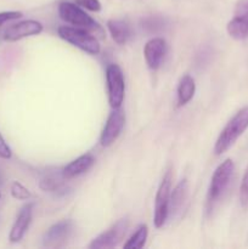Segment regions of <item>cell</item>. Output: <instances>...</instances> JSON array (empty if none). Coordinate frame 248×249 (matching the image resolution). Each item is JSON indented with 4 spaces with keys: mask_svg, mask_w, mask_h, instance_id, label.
I'll return each instance as SVG.
<instances>
[{
    "mask_svg": "<svg viewBox=\"0 0 248 249\" xmlns=\"http://www.w3.org/2000/svg\"><path fill=\"white\" fill-rule=\"evenodd\" d=\"M177 107H182L189 104L196 92V83L190 74H184L177 84Z\"/></svg>",
    "mask_w": 248,
    "mask_h": 249,
    "instance_id": "obj_16",
    "label": "cell"
},
{
    "mask_svg": "<svg viewBox=\"0 0 248 249\" xmlns=\"http://www.w3.org/2000/svg\"><path fill=\"white\" fill-rule=\"evenodd\" d=\"M141 24H142V28L146 29L150 33H156L158 31H162L165 27V21L164 18L158 16H150L146 17L141 21Z\"/></svg>",
    "mask_w": 248,
    "mask_h": 249,
    "instance_id": "obj_19",
    "label": "cell"
},
{
    "mask_svg": "<svg viewBox=\"0 0 248 249\" xmlns=\"http://www.w3.org/2000/svg\"><path fill=\"white\" fill-rule=\"evenodd\" d=\"M22 17V12L19 11H4L0 12V28L2 24H5L9 21H14V19Z\"/></svg>",
    "mask_w": 248,
    "mask_h": 249,
    "instance_id": "obj_24",
    "label": "cell"
},
{
    "mask_svg": "<svg viewBox=\"0 0 248 249\" xmlns=\"http://www.w3.org/2000/svg\"><path fill=\"white\" fill-rule=\"evenodd\" d=\"M33 203H27L19 209L18 215H17L9 235V240L11 243H18L24 237L29 225H31L32 216H33Z\"/></svg>",
    "mask_w": 248,
    "mask_h": 249,
    "instance_id": "obj_13",
    "label": "cell"
},
{
    "mask_svg": "<svg viewBox=\"0 0 248 249\" xmlns=\"http://www.w3.org/2000/svg\"><path fill=\"white\" fill-rule=\"evenodd\" d=\"M226 31L236 40L248 39V0H237L235 15L226 26Z\"/></svg>",
    "mask_w": 248,
    "mask_h": 249,
    "instance_id": "obj_8",
    "label": "cell"
},
{
    "mask_svg": "<svg viewBox=\"0 0 248 249\" xmlns=\"http://www.w3.org/2000/svg\"><path fill=\"white\" fill-rule=\"evenodd\" d=\"M124 123H125V114H124L123 109L121 107L113 108L112 113L107 118L104 130L100 136V143L102 147H109L111 145H113L114 141L118 139L123 130Z\"/></svg>",
    "mask_w": 248,
    "mask_h": 249,
    "instance_id": "obj_9",
    "label": "cell"
},
{
    "mask_svg": "<svg viewBox=\"0 0 248 249\" xmlns=\"http://www.w3.org/2000/svg\"><path fill=\"white\" fill-rule=\"evenodd\" d=\"M148 236V229L147 225L142 224L138 228V230L134 232V235L124 243V248L125 249H140L145 246L146 240Z\"/></svg>",
    "mask_w": 248,
    "mask_h": 249,
    "instance_id": "obj_18",
    "label": "cell"
},
{
    "mask_svg": "<svg viewBox=\"0 0 248 249\" xmlns=\"http://www.w3.org/2000/svg\"><path fill=\"white\" fill-rule=\"evenodd\" d=\"M233 170H235V164H233L232 160H225L214 170L211 184H209L208 195H207L208 212H211L215 207L219 199L223 197V195L228 190L231 179H232Z\"/></svg>",
    "mask_w": 248,
    "mask_h": 249,
    "instance_id": "obj_2",
    "label": "cell"
},
{
    "mask_svg": "<svg viewBox=\"0 0 248 249\" xmlns=\"http://www.w3.org/2000/svg\"><path fill=\"white\" fill-rule=\"evenodd\" d=\"M187 197H189V182L186 179H182L180 180L179 184L175 186V189L172 191V195H170L169 215L173 214V216H174L181 213L187 201Z\"/></svg>",
    "mask_w": 248,
    "mask_h": 249,
    "instance_id": "obj_15",
    "label": "cell"
},
{
    "mask_svg": "<svg viewBox=\"0 0 248 249\" xmlns=\"http://www.w3.org/2000/svg\"><path fill=\"white\" fill-rule=\"evenodd\" d=\"M107 29H108L109 34L112 36V39L118 45H124L131 36L130 26L124 19H108Z\"/></svg>",
    "mask_w": 248,
    "mask_h": 249,
    "instance_id": "obj_17",
    "label": "cell"
},
{
    "mask_svg": "<svg viewBox=\"0 0 248 249\" xmlns=\"http://www.w3.org/2000/svg\"><path fill=\"white\" fill-rule=\"evenodd\" d=\"M167 41L159 36L150 39L145 44L143 57H145L146 65L151 71H157L160 67L167 53Z\"/></svg>",
    "mask_w": 248,
    "mask_h": 249,
    "instance_id": "obj_11",
    "label": "cell"
},
{
    "mask_svg": "<svg viewBox=\"0 0 248 249\" xmlns=\"http://www.w3.org/2000/svg\"><path fill=\"white\" fill-rule=\"evenodd\" d=\"M12 156L11 148L9 147V145L6 143L5 139L2 138L1 133H0V157L4 158V160H10Z\"/></svg>",
    "mask_w": 248,
    "mask_h": 249,
    "instance_id": "obj_25",
    "label": "cell"
},
{
    "mask_svg": "<svg viewBox=\"0 0 248 249\" xmlns=\"http://www.w3.org/2000/svg\"><path fill=\"white\" fill-rule=\"evenodd\" d=\"M57 34L61 39L72 44L73 46L80 49L89 55H99L101 51L99 40L92 34H90L88 29L79 28V27L62 26L58 27Z\"/></svg>",
    "mask_w": 248,
    "mask_h": 249,
    "instance_id": "obj_3",
    "label": "cell"
},
{
    "mask_svg": "<svg viewBox=\"0 0 248 249\" xmlns=\"http://www.w3.org/2000/svg\"><path fill=\"white\" fill-rule=\"evenodd\" d=\"M107 91H108V102L112 108H119L124 101L125 94V80L122 68L116 63L107 66L106 70Z\"/></svg>",
    "mask_w": 248,
    "mask_h": 249,
    "instance_id": "obj_6",
    "label": "cell"
},
{
    "mask_svg": "<svg viewBox=\"0 0 248 249\" xmlns=\"http://www.w3.org/2000/svg\"><path fill=\"white\" fill-rule=\"evenodd\" d=\"M58 15L62 21L70 23L74 27L88 29V31H96L100 29L99 23L87 14L79 5L70 1H62L58 4Z\"/></svg>",
    "mask_w": 248,
    "mask_h": 249,
    "instance_id": "obj_5",
    "label": "cell"
},
{
    "mask_svg": "<svg viewBox=\"0 0 248 249\" xmlns=\"http://www.w3.org/2000/svg\"><path fill=\"white\" fill-rule=\"evenodd\" d=\"M10 191H11V196L15 199H18V201H26V199H29L32 197L29 190L18 181L12 182Z\"/></svg>",
    "mask_w": 248,
    "mask_h": 249,
    "instance_id": "obj_21",
    "label": "cell"
},
{
    "mask_svg": "<svg viewBox=\"0 0 248 249\" xmlns=\"http://www.w3.org/2000/svg\"><path fill=\"white\" fill-rule=\"evenodd\" d=\"M73 232V223L71 220H62L53 224L46 231L43 237V245L45 247H60L71 237Z\"/></svg>",
    "mask_w": 248,
    "mask_h": 249,
    "instance_id": "obj_12",
    "label": "cell"
},
{
    "mask_svg": "<svg viewBox=\"0 0 248 249\" xmlns=\"http://www.w3.org/2000/svg\"><path fill=\"white\" fill-rule=\"evenodd\" d=\"M39 187L45 192H58L62 189V182L53 177H45L39 182Z\"/></svg>",
    "mask_w": 248,
    "mask_h": 249,
    "instance_id": "obj_20",
    "label": "cell"
},
{
    "mask_svg": "<svg viewBox=\"0 0 248 249\" xmlns=\"http://www.w3.org/2000/svg\"><path fill=\"white\" fill-rule=\"evenodd\" d=\"M0 196H1V195H0Z\"/></svg>",
    "mask_w": 248,
    "mask_h": 249,
    "instance_id": "obj_26",
    "label": "cell"
},
{
    "mask_svg": "<svg viewBox=\"0 0 248 249\" xmlns=\"http://www.w3.org/2000/svg\"><path fill=\"white\" fill-rule=\"evenodd\" d=\"M240 201L245 208L248 207V168L246 170L245 175H243L242 182H241L240 187Z\"/></svg>",
    "mask_w": 248,
    "mask_h": 249,
    "instance_id": "obj_22",
    "label": "cell"
},
{
    "mask_svg": "<svg viewBox=\"0 0 248 249\" xmlns=\"http://www.w3.org/2000/svg\"><path fill=\"white\" fill-rule=\"evenodd\" d=\"M75 4L85 10H89L92 12H99L101 10V2L100 0H74Z\"/></svg>",
    "mask_w": 248,
    "mask_h": 249,
    "instance_id": "obj_23",
    "label": "cell"
},
{
    "mask_svg": "<svg viewBox=\"0 0 248 249\" xmlns=\"http://www.w3.org/2000/svg\"><path fill=\"white\" fill-rule=\"evenodd\" d=\"M94 164V156H92L91 153H85V155H82L78 158H75L74 160L68 163V164L63 168L62 178L63 179H73V178L79 177V175H83L87 172H89Z\"/></svg>",
    "mask_w": 248,
    "mask_h": 249,
    "instance_id": "obj_14",
    "label": "cell"
},
{
    "mask_svg": "<svg viewBox=\"0 0 248 249\" xmlns=\"http://www.w3.org/2000/svg\"><path fill=\"white\" fill-rule=\"evenodd\" d=\"M172 172H167L160 181L159 187L157 190L155 199V215H153V224L157 229L164 226L169 218V203L170 195H172Z\"/></svg>",
    "mask_w": 248,
    "mask_h": 249,
    "instance_id": "obj_4",
    "label": "cell"
},
{
    "mask_svg": "<svg viewBox=\"0 0 248 249\" xmlns=\"http://www.w3.org/2000/svg\"><path fill=\"white\" fill-rule=\"evenodd\" d=\"M129 228V221L126 218L121 219L116 224L111 226L107 231L100 233L96 238L91 241L89 245L90 249H102V248H113L118 246L125 237L126 230Z\"/></svg>",
    "mask_w": 248,
    "mask_h": 249,
    "instance_id": "obj_7",
    "label": "cell"
},
{
    "mask_svg": "<svg viewBox=\"0 0 248 249\" xmlns=\"http://www.w3.org/2000/svg\"><path fill=\"white\" fill-rule=\"evenodd\" d=\"M248 129V106L241 108L230 121L228 122L214 145L215 156H221L230 147L235 145L240 136Z\"/></svg>",
    "mask_w": 248,
    "mask_h": 249,
    "instance_id": "obj_1",
    "label": "cell"
},
{
    "mask_svg": "<svg viewBox=\"0 0 248 249\" xmlns=\"http://www.w3.org/2000/svg\"><path fill=\"white\" fill-rule=\"evenodd\" d=\"M43 24L35 19H24L7 27L4 32V40L17 41L27 36H38L43 32Z\"/></svg>",
    "mask_w": 248,
    "mask_h": 249,
    "instance_id": "obj_10",
    "label": "cell"
}]
</instances>
